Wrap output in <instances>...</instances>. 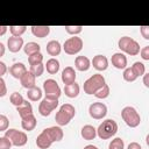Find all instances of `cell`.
<instances>
[{
    "label": "cell",
    "instance_id": "1",
    "mask_svg": "<svg viewBox=\"0 0 149 149\" xmlns=\"http://www.w3.org/2000/svg\"><path fill=\"white\" fill-rule=\"evenodd\" d=\"M64 133L59 126H52L42 130L36 139V146L40 149H48L54 142H58L63 139Z\"/></svg>",
    "mask_w": 149,
    "mask_h": 149
},
{
    "label": "cell",
    "instance_id": "2",
    "mask_svg": "<svg viewBox=\"0 0 149 149\" xmlns=\"http://www.w3.org/2000/svg\"><path fill=\"white\" fill-rule=\"evenodd\" d=\"M76 115V108L71 104H63L56 113L55 120L58 126H66Z\"/></svg>",
    "mask_w": 149,
    "mask_h": 149
},
{
    "label": "cell",
    "instance_id": "3",
    "mask_svg": "<svg viewBox=\"0 0 149 149\" xmlns=\"http://www.w3.org/2000/svg\"><path fill=\"white\" fill-rule=\"evenodd\" d=\"M118 132V123L113 119H106L97 128V135L101 140H108Z\"/></svg>",
    "mask_w": 149,
    "mask_h": 149
},
{
    "label": "cell",
    "instance_id": "4",
    "mask_svg": "<svg viewBox=\"0 0 149 149\" xmlns=\"http://www.w3.org/2000/svg\"><path fill=\"white\" fill-rule=\"evenodd\" d=\"M105 77L100 73H95L91 76L84 83V92L86 94H94L100 87L105 85Z\"/></svg>",
    "mask_w": 149,
    "mask_h": 149
},
{
    "label": "cell",
    "instance_id": "5",
    "mask_svg": "<svg viewBox=\"0 0 149 149\" xmlns=\"http://www.w3.org/2000/svg\"><path fill=\"white\" fill-rule=\"evenodd\" d=\"M122 120L126 122V125L130 128H135L141 122V116L137 113V111L132 106H126L121 111Z\"/></svg>",
    "mask_w": 149,
    "mask_h": 149
},
{
    "label": "cell",
    "instance_id": "6",
    "mask_svg": "<svg viewBox=\"0 0 149 149\" xmlns=\"http://www.w3.org/2000/svg\"><path fill=\"white\" fill-rule=\"evenodd\" d=\"M118 45H119L121 51H123V52H126L130 56H136L137 54H140V50H141L140 44L129 36L121 37L118 42Z\"/></svg>",
    "mask_w": 149,
    "mask_h": 149
},
{
    "label": "cell",
    "instance_id": "7",
    "mask_svg": "<svg viewBox=\"0 0 149 149\" xmlns=\"http://www.w3.org/2000/svg\"><path fill=\"white\" fill-rule=\"evenodd\" d=\"M5 136L12 142V146L15 147H22L27 143L28 137L24 132H20L15 128H9L5 132Z\"/></svg>",
    "mask_w": 149,
    "mask_h": 149
},
{
    "label": "cell",
    "instance_id": "8",
    "mask_svg": "<svg viewBox=\"0 0 149 149\" xmlns=\"http://www.w3.org/2000/svg\"><path fill=\"white\" fill-rule=\"evenodd\" d=\"M43 90H44V94L45 98H50V99H58L62 94L61 87L57 84V81L55 79H47L43 83Z\"/></svg>",
    "mask_w": 149,
    "mask_h": 149
},
{
    "label": "cell",
    "instance_id": "9",
    "mask_svg": "<svg viewBox=\"0 0 149 149\" xmlns=\"http://www.w3.org/2000/svg\"><path fill=\"white\" fill-rule=\"evenodd\" d=\"M63 49L68 55H76L83 49V40L77 36L70 37L64 42Z\"/></svg>",
    "mask_w": 149,
    "mask_h": 149
},
{
    "label": "cell",
    "instance_id": "10",
    "mask_svg": "<svg viewBox=\"0 0 149 149\" xmlns=\"http://www.w3.org/2000/svg\"><path fill=\"white\" fill-rule=\"evenodd\" d=\"M58 106V99H50V98H44L41 100L38 105V112L42 116H49L50 113L56 109Z\"/></svg>",
    "mask_w": 149,
    "mask_h": 149
},
{
    "label": "cell",
    "instance_id": "11",
    "mask_svg": "<svg viewBox=\"0 0 149 149\" xmlns=\"http://www.w3.org/2000/svg\"><path fill=\"white\" fill-rule=\"evenodd\" d=\"M88 113H90L91 118H93L95 120H100V119L106 116L107 106L105 104H102V102H93L88 107Z\"/></svg>",
    "mask_w": 149,
    "mask_h": 149
},
{
    "label": "cell",
    "instance_id": "12",
    "mask_svg": "<svg viewBox=\"0 0 149 149\" xmlns=\"http://www.w3.org/2000/svg\"><path fill=\"white\" fill-rule=\"evenodd\" d=\"M7 48L10 52H19L21 48H23V38L12 36L7 41Z\"/></svg>",
    "mask_w": 149,
    "mask_h": 149
},
{
    "label": "cell",
    "instance_id": "13",
    "mask_svg": "<svg viewBox=\"0 0 149 149\" xmlns=\"http://www.w3.org/2000/svg\"><path fill=\"white\" fill-rule=\"evenodd\" d=\"M111 62H112V65L119 70L121 69H126L127 66V57L122 54V52H115L112 58H111Z\"/></svg>",
    "mask_w": 149,
    "mask_h": 149
},
{
    "label": "cell",
    "instance_id": "14",
    "mask_svg": "<svg viewBox=\"0 0 149 149\" xmlns=\"http://www.w3.org/2000/svg\"><path fill=\"white\" fill-rule=\"evenodd\" d=\"M92 65L98 71H105L108 68V59L104 55H97L92 59Z\"/></svg>",
    "mask_w": 149,
    "mask_h": 149
},
{
    "label": "cell",
    "instance_id": "15",
    "mask_svg": "<svg viewBox=\"0 0 149 149\" xmlns=\"http://www.w3.org/2000/svg\"><path fill=\"white\" fill-rule=\"evenodd\" d=\"M76 71L72 66H66L63 71H62V81L64 83V85H69L76 81Z\"/></svg>",
    "mask_w": 149,
    "mask_h": 149
},
{
    "label": "cell",
    "instance_id": "16",
    "mask_svg": "<svg viewBox=\"0 0 149 149\" xmlns=\"http://www.w3.org/2000/svg\"><path fill=\"white\" fill-rule=\"evenodd\" d=\"M20 83H21V85L24 87V88H27V90H29V88H33V87H35L36 86V77L30 72V71H28L27 70V72L20 78Z\"/></svg>",
    "mask_w": 149,
    "mask_h": 149
},
{
    "label": "cell",
    "instance_id": "17",
    "mask_svg": "<svg viewBox=\"0 0 149 149\" xmlns=\"http://www.w3.org/2000/svg\"><path fill=\"white\" fill-rule=\"evenodd\" d=\"M36 125H37V121H36V118H35L34 114L27 115V116L21 119V127H22L23 130L30 132L36 127Z\"/></svg>",
    "mask_w": 149,
    "mask_h": 149
},
{
    "label": "cell",
    "instance_id": "18",
    "mask_svg": "<svg viewBox=\"0 0 149 149\" xmlns=\"http://www.w3.org/2000/svg\"><path fill=\"white\" fill-rule=\"evenodd\" d=\"M26 72H27V68L23 63H14L9 68V73L16 79H20Z\"/></svg>",
    "mask_w": 149,
    "mask_h": 149
},
{
    "label": "cell",
    "instance_id": "19",
    "mask_svg": "<svg viewBox=\"0 0 149 149\" xmlns=\"http://www.w3.org/2000/svg\"><path fill=\"white\" fill-rule=\"evenodd\" d=\"M74 66L79 71H87L91 66V61L86 56H77L74 59Z\"/></svg>",
    "mask_w": 149,
    "mask_h": 149
},
{
    "label": "cell",
    "instance_id": "20",
    "mask_svg": "<svg viewBox=\"0 0 149 149\" xmlns=\"http://www.w3.org/2000/svg\"><path fill=\"white\" fill-rule=\"evenodd\" d=\"M80 135L84 140L86 141H91V140H94L95 136H97V129L91 126V125H85L81 130H80Z\"/></svg>",
    "mask_w": 149,
    "mask_h": 149
},
{
    "label": "cell",
    "instance_id": "21",
    "mask_svg": "<svg viewBox=\"0 0 149 149\" xmlns=\"http://www.w3.org/2000/svg\"><path fill=\"white\" fill-rule=\"evenodd\" d=\"M62 51V47L61 43L56 40H51L47 43V52L50 56H58Z\"/></svg>",
    "mask_w": 149,
    "mask_h": 149
},
{
    "label": "cell",
    "instance_id": "22",
    "mask_svg": "<svg viewBox=\"0 0 149 149\" xmlns=\"http://www.w3.org/2000/svg\"><path fill=\"white\" fill-rule=\"evenodd\" d=\"M31 33L34 36L38 38H43L49 35L50 33V27L49 26H31Z\"/></svg>",
    "mask_w": 149,
    "mask_h": 149
},
{
    "label": "cell",
    "instance_id": "23",
    "mask_svg": "<svg viewBox=\"0 0 149 149\" xmlns=\"http://www.w3.org/2000/svg\"><path fill=\"white\" fill-rule=\"evenodd\" d=\"M16 111H17L20 118L22 119V118H24L27 115L33 114V106H31V104L28 100H24L20 106L16 107Z\"/></svg>",
    "mask_w": 149,
    "mask_h": 149
},
{
    "label": "cell",
    "instance_id": "24",
    "mask_svg": "<svg viewBox=\"0 0 149 149\" xmlns=\"http://www.w3.org/2000/svg\"><path fill=\"white\" fill-rule=\"evenodd\" d=\"M79 91H80V87H79V85L76 81L72 83V84H69V85H64V93L69 98H76V97H78Z\"/></svg>",
    "mask_w": 149,
    "mask_h": 149
},
{
    "label": "cell",
    "instance_id": "25",
    "mask_svg": "<svg viewBox=\"0 0 149 149\" xmlns=\"http://www.w3.org/2000/svg\"><path fill=\"white\" fill-rule=\"evenodd\" d=\"M44 69H47V71L50 73V74H56L58 71H59V62L56 59V58H50L45 63V66Z\"/></svg>",
    "mask_w": 149,
    "mask_h": 149
},
{
    "label": "cell",
    "instance_id": "26",
    "mask_svg": "<svg viewBox=\"0 0 149 149\" xmlns=\"http://www.w3.org/2000/svg\"><path fill=\"white\" fill-rule=\"evenodd\" d=\"M40 50H41V45L36 42H28L26 45H23V51L28 56H30L35 52H40Z\"/></svg>",
    "mask_w": 149,
    "mask_h": 149
},
{
    "label": "cell",
    "instance_id": "27",
    "mask_svg": "<svg viewBox=\"0 0 149 149\" xmlns=\"http://www.w3.org/2000/svg\"><path fill=\"white\" fill-rule=\"evenodd\" d=\"M27 97L30 101H37L42 98V90L37 86H35L33 88H29L28 92H27Z\"/></svg>",
    "mask_w": 149,
    "mask_h": 149
},
{
    "label": "cell",
    "instance_id": "28",
    "mask_svg": "<svg viewBox=\"0 0 149 149\" xmlns=\"http://www.w3.org/2000/svg\"><path fill=\"white\" fill-rule=\"evenodd\" d=\"M132 70L133 72L136 74V77H141L146 73V66L142 62H135L133 65H132Z\"/></svg>",
    "mask_w": 149,
    "mask_h": 149
},
{
    "label": "cell",
    "instance_id": "29",
    "mask_svg": "<svg viewBox=\"0 0 149 149\" xmlns=\"http://www.w3.org/2000/svg\"><path fill=\"white\" fill-rule=\"evenodd\" d=\"M26 29H27V26H10L9 27V31L12 36H15V37H21V35L24 34Z\"/></svg>",
    "mask_w": 149,
    "mask_h": 149
},
{
    "label": "cell",
    "instance_id": "30",
    "mask_svg": "<svg viewBox=\"0 0 149 149\" xmlns=\"http://www.w3.org/2000/svg\"><path fill=\"white\" fill-rule=\"evenodd\" d=\"M9 100H10V102H12L15 107L20 106V105L24 101V99H23L22 94H21V93H19V92H13V93L10 94V97H9Z\"/></svg>",
    "mask_w": 149,
    "mask_h": 149
},
{
    "label": "cell",
    "instance_id": "31",
    "mask_svg": "<svg viewBox=\"0 0 149 149\" xmlns=\"http://www.w3.org/2000/svg\"><path fill=\"white\" fill-rule=\"evenodd\" d=\"M94 95L98 98V99H106L108 95H109V86L107 84H105L102 87H100L95 93Z\"/></svg>",
    "mask_w": 149,
    "mask_h": 149
},
{
    "label": "cell",
    "instance_id": "32",
    "mask_svg": "<svg viewBox=\"0 0 149 149\" xmlns=\"http://www.w3.org/2000/svg\"><path fill=\"white\" fill-rule=\"evenodd\" d=\"M29 71H30L35 77H40V76H42L43 72H44V65H43V63L35 64V65H30Z\"/></svg>",
    "mask_w": 149,
    "mask_h": 149
},
{
    "label": "cell",
    "instance_id": "33",
    "mask_svg": "<svg viewBox=\"0 0 149 149\" xmlns=\"http://www.w3.org/2000/svg\"><path fill=\"white\" fill-rule=\"evenodd\" d=\"M43 61V55L41 52H35L30 56H28V63L30 65H35V64H40Z\"/></svg>",
    "mask_w": 149,
    "mask_h": 149
},
{
    "label": "cell",
    "instance_id": "34",
    "mask_svg": "<svg viewBox=\"0 0 149 149\" xmlns=\"http://www.w3.org/2000/svg\"><path fill=\"white\" fill-rule=\"evenodd\" d=\"M108 149H125V143L121 137H115L114 140L111 141Z\"/></svg>",
    "mask_w": 149,
    "mask_h": 149
},
{
    "label": "cell",
    "instance_id": "35",
    "mask_svg": "<svg viewBox=\"0 0 149 149\" xmlns=\"http://www.w3.org/2000/svg\"><path fill=\"white\" fill-rule=\"evenodd\" d=\"M122 76H123V79L126 80V81H134V80H136V74L133 72V70H132V68H126L125 70H123V73H122Z\"/></svg>",
    "mask_w": 149,
    "mask_h": 149
},
{
    "label": "cell",
    "instance_id": "36",
    "mask_svg": "<svg viewBox=\"0 0 149 149\" xmlns=\"http://www.w3.org/2000/svg\"><path fill=\"white\" fill-rule=\"evenodd\" d=\"M65 30H66L68 34L76 36L77 34L81 33L83 27H81V26H65Z\"/></svg>",
    "mask_w": 149,
    "mask_h": 149
},
{
    "label": "cell",
    "instance_id": "37",
    "mask_svg": "<svg viewBox=\"0 0 149 149\" xmlns=\"http://www.w3.org/2000/svg\"><path fill=\"white\" fill-rule=\"evenodd\" d=\"M9 126V120L6 115L0 114V132H6Z\"/></svg>",
    "mask_w": 149,
    "mask_h": 149
},
{
    "label": "cell",
    "instance_id": "38",
    "mask_svg": "<svg viewBox=\"0 0 149 149\" xmlns=\"http://www.w3.org/2000/svg\"><path fill=\"white\" fill-rule=\"evenodd\" d=\"M10 147H12V142L6 136L0 137V149H10Z\"/></svg>",
    "mask_w": 149,
    "mask_h": 149
},
{
    "label": "cell",
    "instance_id": "39",
    "mask_svg": "<svg viewBox=\"0 0 149 149\" xmlns=\"http://www.w3.org/2000/svg\"><path fill=\"white\" fill-rule=\"evenodd\" d=\"M140 54H141L142 59H144V61H149V45L143 47V48L140 50Z\"/></svg>",
    "mask_w": 149,
    "mask_h": 149
},
{
    "label": "cell",
    "instance_id": "40",
    "mask_svg": "<svg viewBox=\"0 0 149 149\" xmlns=\"http://www.w3.org/2000/svg\"><path fill=\"white\" fill-rule=\"evenodd\" d=\"M7 93V86H6V83L5 80L2 79V77H0V98L5 97Z\"/></svg>",
    "mask_w": 149,
    "mask_h": 149
},
{
    "label": "cell",
    "instance_id": "41",
    "mask_svg": "<svg viewBox=\"0 0 149 149\" xmlns=\"http://www.w3.org/2000/svg\"><path fill=\"white\" fill-rule=\"evenodd\" d=\"M140 31H141V35L143 36V38L149 40V26H142V27H140Z\"/></svg>",
    "mask_w": 149,
    "mask_h": 149
},
{
    "label": "cell",
    "instance_id": "42",
    "mask_svg": "<svg viewBox=\"0 0 149 149\" xmlns=\"http://www.w3.org/2000/svg\"><path fill=\"white\" fill-rule=\"evenodd\" d=\"M127 149H142L141 148V144L137 143V142H130L127 147Z\"/></svg>",
    "mask_w": 149,
    "mask_h": 149
},
{
    "label": "cell",
    "instance_id": "43",
    "mask_svg": "<svg viewBox=\"0 0 149 149\" xmlns=\"http://www.w3.org/2000/svg\"><path fill=\"white\" fill-rule=\"evenodd\" d=\"M6 72H7V66H6V64L0 61V77H2Z\"/></svg>",
    "mask_w": 149,
    "mask_h": 149
},
{
    "label": "cell",
    "instance_id": "44",
    "mask_svg": "<svg viewBox=\"0 0 149 149\" xmlns=\"http://www.w3.org/2000/svg\"><path fill=\"white\" fill-rule=\"evenodd\" d=\"M143 84L146 87H149V73L143 74Z\"/></svg>",
    "mask_w": 149,
    "mask_h": 149
},
{
    "label": "cell",
    "instance_id": "45",
    "mask_svg": "<svg viewBox=\"0 0 149 149\" xmlns=\"http://www.w3.org/2000/svg\"><path fill=\"white\" fill-rule=\"evenodd\" d=\"M7 26H0V36H2V35H5L6 34V31H7Z\"/></svg>",
    "mask_w": 149,
    "mask_h": 149
},
{
    "label": "cell",
    "instance_id": "46",
    "mask_svg": "<svg viewBox=\"0 0 149 149\" xmlns=\"http://www.w3.org/2000/svg\"><path fill=\"white\" fill-rule=\"evenodd\" d=\"M5 55V45L0 42V57H2Z\"/></svg>",
    "mask_w": 149,
    "mask_h": 149
},
{
    "label": "cell",
    "instance_id": "47",
    "mask_svg": "<svg viewBox=\"0 0 149 149\" xmlns=\"http://www.w3.org/2000/svg\"><path fill=\"white\" fill-rule=\"evenodd\" d=\"M84 149H99V148L95 147V146H93V144H87V146L84 147Z\"/></svg>",
    "mask_w": 149,
    "mask_h": 149
}]
</instances>
